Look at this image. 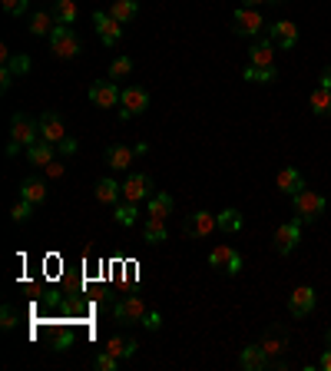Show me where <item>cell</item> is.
Returning a JSON list of instances; mask_svg holds the SVG:
<instances>
[{
  "instance_id": "cell-1",
  "label": "cell",
  "mask_w": 331,
  "mask_h": 371,
  "mask_svg": "<svg viewBox=\"0 0 331 371\" xmlns=\"http://www.w3.org/2000/svg\"><path fill=\"white\" fill-rule=\"evenodd\" d=\"M40 140V119L27 113H13L10 119V143H7V153L17 156L20 150H30Z\"/></svg>"
},
{
  "instance_id": "cell-2",
  "label": "cell",
  "mask_w": 331,
  "mask_h": 371,
  "mask_svg": "<svg viewBox=\"0 0 331 371\" xmlns=\"http://www.w3.org/2000/svg\"><path fill=\"white\" fill-rule=\"evenodd\" d=\"M50 47H53V53L60 57V60H73V57H80V37L70 30L66 24H60V27H53V34H50Z\"/></svg>"
},
{
  "instance_id": "cell-3",
  "label": "cell",
  "mask_w": 331,
  "mask_h": 371,
  "mask_svg": "<svg viewBox=\"0 0 331 371\" xmlns=\"http://www.w3.org/2000/svg\"><path fill=\"white\" fill-rule=\"evenodd\" d=\"M262 27H265V20H262V13L255 7H239L232 13V34L235 37H258Z\"/></svg>"
},
{
  "instance_id": "cell-4",
  "label": "cell",
  "mask_w": 331,
  "mask_h": 371,
  "mask_svg": "<svg viewBox=\"0 0 331 371\" xmlns=\"http://www.w3.org/2000/svg\"><path fill=\"white\" fill-rule=\"evenodd\" d=\"M146 106H149V90L146 87H126L123 96H119V119L126 123L133 116L146 113Z\"/></svg>"
},
{
  "instance_id": "cell-5",
  "label": "cell",
  "mask_w": 331,
  "mask_h": 371,
  "mask_svg": "<svg viewBox=\"0 0 331 371\" xmlns=\"http://www.w3.org/2000/svg\"><path fill=\"white\" fill-rule=\"evenodd\" d=\"M292 203H295V212H298L302 222H311V219H318L321 212H325V196H318V192H311V189L295 192Z\"/></svg>"
},
{
  "instance_id": "cell-6",
  "label": "cell",
  "mask_w": 331,
  "mask_h": 371,
  "mask_svg": "<svg viewBox=\"0 0 331 371\" xmlns=\"http://www.w3.org/2000/svg\"><path fill=\"white\" fill-rule=\"evenodd\" d=\"M302 242V219H292V222H281L275 229V252L279 256H292Z\"/></svg>"
},
{
  "instance_id": "cell-7",
  "label": "cell",
  "mask_w": 331,
  "mask_h": 371,
  "mask_svg": "<svg viewBox=\"0 0 331 371\" xmlns=\"http://www.w3.org/2000/svg\"><path fill=\"white\" fill-rule=\"evenodd\" d=\"M149 196H153V180L146 173H129L126 182H123V199L140 205V203H149Z\"/></svg>"
},
{
  "instance_id": "cell-8",
  "label": "cell",
  "mask_w": 331,
  "mask_h": 371,
  "mask_svg": "<svg viewBox=\"0 0 331 371\" xmlns=\"http://www.w3.org/2000/svg\"><path fill=\"white\" fill-rule=\"evenodd\" d=\"M93 27H96V34H100V40L106 43V47H116V43L123 40V24H119L110 10L93 13Z\"/></svg>"
},
{
  "instance_id": "cell-9",
  "label": "cell",
  "mask_w": 331,
  "mask_h": 371,
  "mask_svg": "<svg viewBox=\"0 0 331 371\" xmlns=\"http://www.w3.org/2000/svg\"><path fill=\"white\" fill-rule=\"evenodd\" d=\"M142 315H146V302H142L140 295H126L113 308V319L119 325H136V321H142Z\"/></svg>"
},
{
  "instance_id": "cell-10",
  "label": "cell",
  "mask_w": 331,
  "mask_h": 371,
  "mask_svg": "<svg viewBox=\"0 0 331 371\" xmlns=\"http://www.w3.org/2000/svg\"><path fill=\"white\" fill-rule=\"evenodd\" d=\"M119 96H123V90L116 87V80H103V83H93V87H89V103L100 106V110L119 106Z\"/></svg>"
},
{
  "instance_id": "cell-11",
  "label": "cell",
  "mask_w": 331,
  "mask_h": 371,
  "mask_svg": "<svg viewBox=\"0 0 331 371\" xmlns=\"http://www.w3.org/2000/svg\"><path fill=\"white\" fill-rule=\"evenodd\" d=\"M182 229H186V235H192V239H209L212 232H219L216 212H192Z\"/></svg>"
},
{
  "instance_id": "cell-12",
  "label": "cell",
  "mask_w": 331,
  "mask_h": 371,
  "mask_svg": "<svg viewBox=\"0 0 331 371\" xmlns=\"http://www.w3.org/2000/svg\"><path fill=\"white\" fill-rule=\"evenodd\" d=\"M315 302H318L315 289H311V285H298V289L288 295V312H292L295 319H305V315H311Z\"/></svg>"
},
{
  "instance_id": "cell-13",
  "label": "cell",
  "mask_w": 331,
  "mask_h": 371,
  "mask_svg": "<svg viewBox=\"0 0 331 371\" xmlns=\"http://www.w3.org/2000/svg\"><path fill=\"white\" fill-rule=\"evenodd\" d=\"M40 140L53 143V146H60L66 140V126H64V119H60V113L47 110V113L40 116Z\"/></svg>"
},
{
  "instance_id": "cell-14",
  "label": "cell",
  "mask_w": 331,
  "mask_h": 371,
  "mask_svg": "<svg viewBox=\"0 0 331 371\" xmlns=\"http://www.w3.org/2000/svg\"><path fill=\"white\" fill-rule=\"evenodd\" d=\"M268 37H272V43H275V47H281V50H292L295 43H298V27H295L292 20H279V24L268 27Z\"/></svg>"
},
{
  "instance_id": "cell-15",
  "label": "cell",
  "mask_w": 331,
  "mask_h": 371,
  "mask_svg": "<svg viewBox=\"0 0 331 371\" xmlns=\"http://www.w3.org/2000/svg\"><path fill=\"white\" fill-rule=\"evenodd\" d=\"M133 156H136V146L113 143V146L106 150V163H110V169H116V173H126V169L133 166Z\"/></svg>"
},
{
  "instance_id": "cell-16",
  "label": "cell",
  "mask_w": 331,
  "mask_h": 371,
  "mask_svg": "<svg viewBox=\"0 0 331 371\" xmlns=\"http://www.w3.org/2000/svg\"><path fill=\"white\" fill-rule=\"evenodd\" d=\"M24 153H27V163H30V166H40V169H47L53 159L60 156V153H57V146L47 143V140H37L30 150H24Z\"/></svg>"
},
{
  "instance_id": "cell-17",
  "label": "cell",
  "mask_w": 331,
  "mask_h": 371,
  "mask_svg": "<svg viewBox=\"0 0 331 371\" xmlns=\"http://www.w3.org/2000/svg\"><path fill=\"white\" fill-rule=\"evenodd\" d=\"M47 196H50V186H47V180H40V176H30V180L20 182V199H27V203H47Z\"/></svg>"
},
{
  "instance_id": "cell-18",
  "label": "cell",
  "mask_w": 331,
  "mask_h": 371,
  "mask_svg": "<svg viewBox=\"0 0 331 371\" xmlns=\"http://www.w3.org/2000/svg\"><path fill=\"white\" fill-rule=\"evenodd\" d=\"M249 64L252 66H275V43H272V37L255 40V47L249 50Z\"/></svg>"
},
{
  "instance_id": "cell-19",
  "label": "cell",
  "mask_w": 331,
  "mask_h": 371,
  "mask_svg": "<svg viewBox=\"0 0 331 371\" xmlns=\"http://www.w3.org/2000/svg\"><path fill=\"white\" fill-rule=\"evenodd\" d=\"M239 365H242L245 371H262L272 365V358H268V351L262 345H245L242 355H239Z\"/></svg>"
},
{
  "instance_id": "cell-20",
  "label": "cell",
  "mask_w": 331,
  "mask_h": 371,
  "mask_svg": "<svg viewBox=\"0 0 331 371\" xmlns=\"http://www.w3.org/2000/svg\"><path fill=\"white\" fill-rule=\"evenodd\" d=\"M93 196H96V203H103V205H116L119 196H123V182H116L113 176H103V180L96 182Z\"/></svg>"
},
{
  "instance_id": "cell-21",
  "label": "cell",
  "mask_w": 331,
  "mask_h": 371,
  "mask_svg": "<svg viewBox=\"0 0 331 371\" xmlns=\"http://www.w3.org/2000/svg\"><path fill=\"white\" fill-rule=\"evenodd\" d=\"M275 186H279L281 196H295V192H302L305 189V180H302V173L292 166H285L279 173V180H275Z\"/></svg>"
},
{
  "instance_id": "cell-22",
  "label": "cell",
  "mask_w": 331,
  "mask_h": 371,
  "mask_svg": "<svg viewBox=\"0 0 331 371\" xmlns=\"http://www.w3.org/2000/svg\"><path fill=\"white\" fill-rule=\"evenodd\" d=\"M146 212H149V219H169L172 216V196L169 192H153L149 203H146Z\"/></svg>"
},
{
  "instance_id": "cell-23",
  "label": "cell",
  "mask_w": 331,
  "mask_h": 371,
  "mask_svg": "<svg viewBox=\"0 0 331 371\" xmlns=\"http://www.w3.org/2000/svg\"><path fill=\"white\" fill-rule=\"evenodd\" d=\"M106 10H110L116 20H119V24L126 27L129 20H136V13H140V0H113Z\"/></svg>"
},
{
  "instance_id": "cell-24",
  "label": "cell",
  "mask_w": 331,
  "mask_h": 371,
  "mask_svg": "<svg viewBox=\"0 0 331 371\" xmlns=\"http://www.w3.org/2000/svg\"><path fill=\"white\" fill-rule=\"evenodd\" d=\"M53 24H60V20H57L50 10H37L30 17V34H34V37H50Z\"/></svg>"
},
{
  "instance_id": "cell-25",
  "label": "cell",
  "mask_w": 331,
  "mask_h": 371,
  "mask_svg": "<svg viewBox=\"0 0 331 371\" xmlns=\"http://www.w3.org/2000/svg\"><path fill=\"white\" fill-rule=\"evenodd\" d=\"M136 348H140V342H136V338H110V342H106V351H110V355H116L119 361L133 358V355H136Z\"/></svg>"
},
{
  "instance_id": "cell-26",
  "label": "cell",
  "mask_w": 331,
  "mask_h": 371,
  "mask_svg": "<svg viewBox=\"0 0 331 371\" xmlns=\"http://www.w3.org/2000/svg\"><path fill=\"white\" fill-rule=\"evenodd\" d=\"M308 106H311V113H315V116H331V90L315 87L311 96H308Z\"/></svg>"
},
{
  "instance_id": "cell-27",
  "label": "cell",
  "mask_w": 331,
  "mask_h": 371,
  "mask_svg": "<svg viewBox=\"0 0 331 371\" xmlns=\"http://www.w3.org/2000/svg\"><path fill=\"white\" fill-rule=\"evenodd\" d=\"M216 222H219V232L232 235V232L242 229V212L239 209H222V212H216Z\"/></svg>"
},
{
  "instance_id": "cell-28",
  "label": "cell",
  "mask_w": 331,
  "mask_h": 371,
  "mask_svg": "<svg viewBox=\"0 0 331 371\" xmlns=\"http://www.w3.org/2000/svg\"><path fill=\"white\" fill-rule=\"evenodd\" d=\"M136 219H140L136 203H116V209H113V222H116V226L129 229V226H136Z\"/></svg>"
},
{
  "instance_id": "cell-29",
  "label": "cell",
  "mask_w": 331,
  "mask_h": 371,
  "mask_svg": "<svg viewBox=\"0 0 331 371\" xmlns=\"http://www.w3.org/2000/svg\"><path fill=\"white\" fill-rule=\"evenodd\" d=\"M142 239L149 245H159L169 239V229H166V219H146V229H142Z\"/></svg>"
},
{
  "instance_id": "cell-30",
  "label": "cell",
  "mask_w": 331,
  "mask_h": 371,
  "mask_svg": "<svg viewBox=\"0 0 331 371\" xmlns=\"http://www.w3.org/2000/svg\"><path fill=\"white\" fill-rule=\"evenodd\" d=\"M245 80L249 83H275L279 80V66H245Z\"/></svg>"
},
{
  "instance_id": "cell-31",
  "label": "cell",
  "mask_w": 331,
  "mask_h": 371,
  "mask_svg": "<svg viewBox=\"0 0 331 371\" xmlns=\"http://www.w3.org/2000/svg\"><path fill=\"white\" fill-rule=\"evenodd\" d=\"M53 17H57L60 24L73 27V24H77V17H80V10H77V3H73V0H57V3H53Z\"/></svg>"
},
{
  "instance_id": "cell-32",
  "label": "cell",
  "mask_w": 331,
  "mask_h": 371,
  "mask_svg": "<svg viewBox=\"0 0 331 371\" xmlns=\"http://www.w3.org/2000/svg\"><path fill=\"white\" fill-rule=\"evenodd\" d=\"M232 256H235V249L222 242V245H216V249L209 252V265H212V269H222V272H226V265H229Z\"/></svg>"
},
{
  "instance_id": "cell-33",
  "label": "cell",
  "mask_w": 331,
  "mask_h": 371,
  "mask_svg": "<svg viewBox=\"0 0 331 371\" xmlns=\"http://www.w3.org/2000/svg\"><path fill=\"white\" fill-rule=\"evenodd\" d=\"M262 348H265V351H268V358H279L281 351L288 348V338H281L279 332H268V338H265V342H262Z\"/></svg>"
},
{
  "instance_id": "cell-34",
  "label": "cell",
  "mask_w": 331,
  "mask_h": 371,
  "mask_svg": "<svg viewBox=\"0 0 331 371\" xmlns=\"http://www.w3.org/2000/svg\"><path fill=\"white\" fill-rule=\"evenodd\" d=\"M129 73H133V60L129 57H116L110 64V80H126Z\"/></svg>"
},
{
  "instance_id": "cell-35",
  "label": "cell",
  "mask_w": 331,
  "mask_h": 371,
  "mask_svg": "<svg viewBox=\"0 0 331 371\" xmlns=\"http://www.w3.org/2000/svg\"><path fill=\"white\" fill-rule=\"evenodd\" d=\"M3 66L10 70L13 77H24V73H30V66H34V64H30V57H27V53H17V57H10Z\"/></svg>"
},
{
  "instance_id": "cell-36",
  "label": "cell",
  "mask_w": 331,
  "mask_h": 371,
  "mask_svg": "<svg viewBox=\"0 0 331 371\" xmlns=\"http://www.w3.org/2000/svg\"><path fill=\"white\" fill-rule=\"evenodd\" d=\"M116 365H119V358H116V355H110L106 348H103L100 355L93 358V368H96V371H116Z\"/></svg>"
},
{
  "instance_id": "cell-37",
  "label": "cell",
  "mask_w": 331,
  "mask_h": 371,
  "mask_svg": "<svg viewBox=\"0 0 331 371\" xmlns=\"http://www.w3.org/2000/svg\"><path fill=\"white\" fill-rule=\"evenodd\" d=\"M30 216H34V203H27V199H20V203L10 209V219H13V222H27Z\"/></svg>"
},
{
  "instance_id": "cell-38",
  "label": "cell",
  "mask_w": 331,
  "mask_h": 371,
  "mask_svg": "<svg viewBox=\"0 0 331 371\" xmlns=\"http://www.w3.org/2000/svg\"><path fill=\"white\" fill-rule=\"evenodd\" d=\"M0 3H3V13H10V17H20L30 7V0H0Z\"/></svg>"
},
{
  "instance_id": "cell-39",
  "label": "cell",
  "mask_w": 331,
  "mask_h": 371,
  "mask_svg": "<svg viewBox=\"0 0 331 371\" xmlns=\"http://www.w3.org/2000/svg\"><path fill=\"white\" fill-rule=\"evenodd\" d=\"M142 325H146V328H149V332H159V328H163V315H159V312H149V308H146V315H142Z\"/></svg>"
},
{
  "instance_id": "cell-40",
  "label": "cell",
  "mask_w": 331,
  "mask_h": 371,
  "mask_svg": "<svg viewBox=\"0 0 331 371\" xmlns=\"http://www.w3.org/2000/svg\"><path fill=\"white\" fill-rule=\"evenodd\" d=\"M77 150H80V143L73 140V136H66V140L57 146V153H60V156H77Z\"/></svg>"
},
{
  "instance_id": "cell-41",
  "label": "cell",
  "mask_w": 331,
  "mask_h": 371,
  "mask_svg": "<svg viewBox=\"0 0 331 371\" xmlns=\"http://www.w3.org/2000/svg\"><path fill=\"white\" fill-rule=\"evenodd\" d=\"M66 173V166H64V159H53L50 166H47V180H60Z\"/></svg>"
},
{
  "instance_id": "cell-42",
  "label": "cell",
  "mask_w": 331,
  "mask_h": 371,
  "mask_svg": "<svg viewBox=\"0 0 331 371\" xmlns=\"http://www.w3.org/2000/svg\"><path fill=\"white\" fill-rule=\"evenodd\" d=\"M0 315H3V319H0V325H3V328L10 332L13 325H17V312H13L10 305H3V312H0Z\"/></svg>"
},
{
  "instance_id": "cell-43",
  "label": "cell",
  "mask_w": 331,
  "mask_h": 371,
  "mask_svg": "<svg viewBox=\"0 0 331 371\" xmlns=\"http://www.w3.org/2000/svg\"><path fill=\"white\" fill-rule=\"evenodd\" d=\"M239 272H242V256L235 252V256L229 259V265H226V275H239Z\"/></svg>"
},
{
  "instance_id": "cell-44",
  "label": "cell",
  "mask_w": 331,
  "mask_h": 371,
  "mask_svg": "<svg viewBox=\"0 0 331 371\" xmlns=\"http://www.w3.org/2000/svg\"><path fill=\"white\" fill-rule=\"evenodd\" d=\"M10 83H13V73L7 70V66H0V90L7 93V90H10Z\"/></svg>"
},
{
  "instance_id": "cell-45",
  "label": "cell",
  "mask_w": 331,
  "mask_h": 371,
  "mask_svg": "<svg viewBox=\"0 0 331 371\" xmlns=\"http://www.w3.org/2000/svg\"><path fill=\"white\" fill-rule=\"evenodd\" d=\"M318 87L331 90V66H325V70H321V83H318Z\"/></svg>"
},
{
  "instance_id": "cell-46",
  "label": "cell",
  "mask_w": 331,
  "mask_h": 371,
  "mask_svg": "<svg viewBox=\"0 0 331 371\" xmlns=\"http://www.w3.org/2000/svg\"><path fill=\"white\" fill-rule=\"evenodd\" d=\"M318 368L331 371V348H328V351H325V355H321V358H318Z\"/></svg>"
},
{
  "instance_id": "cell-47",
  "label": "cell",
  "mask_w": 331,
  "mask_h": 371,
  "mask_svg": "<svg viewBox=\"0 0 331 371\" xmlns=\"http://www.w3.org/2000/svg\"><path fill=\"white\" fill-rule=\"evenodd\" d=\"M255 3H268V0H242V7H255Z\"/></svg>"
},
{
  "instance_id": "cell-48",
  "label": "cell",
  "mask_w": 331,
  "mask_h": 371,
  "mask_svg": "<svg viewBox=\"0 0 331 371\" xmlns=\"http://www.w3.org/2000/svg\"><path fill=\"white\" fill-rule=\"evenodd\" d=\"M268 3H281V0H268Z\"/></svg>"
},
{
  "instance_id": "cell-49",
  "label": "cell",
  "mask_w": 331,
  "mask_h": 371,
  "mask_svg": "<svg viewBox=\"0 0 331 371\" xmlns=\"http://www.w3.org/2000/svg\"><path fill=\"white\" fill-rule=\"evenodd\" d=\"M328 342H331V332H328Z\"/></svg>"
}]
</instances>
